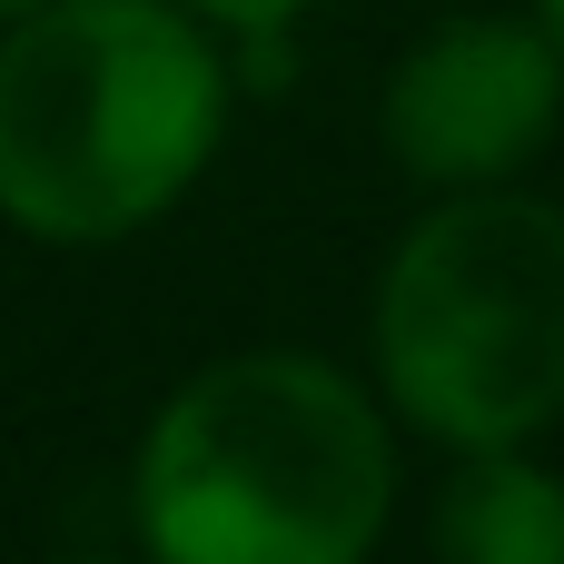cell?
Returning a JSON list of instances; mask_svg holds the SVG:
<instances>
[{
    "instance_id": "obj_1",
    "label": "cell",
    "mask_w": 564,
    "mask_h": 564,
    "mask_svg": "<svg viewBox=\"0 0 564 564\" xmlns=\"http://www.w3.org/2000/svg\"><path fill=\"white\" fill-rule=\"evenodd\" d=\"M406 466L367 367L228 347L188 367L129 446L139 564H377Z\"/></svg>"
},
{
    "instance_id": "obj_2",
    "label": "cell",
    "mask_w": 564,
    "mask_h": 564,
    "mask_svg": "<svg viewBox=\"0 0 564 564\" xmlns=\"http://www.w3.org/2000/svg\"><path fill=\"white\" fill-rule=\"evenodd\" d=\"M238 69L188 0H30L0 20V228L149 238L228 149Z\"/></svg>"
},
{
    "instance_id": "obj_3",
    "label": "cell",
    "mask_w": 564,
    "mask_h": 564,
    "mask_svg": "<svg viewBox=\"0 0 564 564\" xmlns=\"http://www.w3.org/2000/svg\"><path fill=\"white\" fill-rule=\"evenodd\" d=\"M367 377L397 436L535 446L564 416V198L525 178L426 188L367 278Z\"/></svg>"
},
{
    "instance_id": "obj_4",
    "label": "cell",
    "mask_w": 564,
    "mask_h": 564,
    "mask_svg": "<svg viewBox=\"0 0 564 564\" xmlns=\"http://www.w3.org/2000/svg\"><path fill=\"white\" fill-rule=\"evenodd\" d=\"M564 129V50L535 10H456L416 30L377 89V139L416 188L525 178Z\"/></svg>"
},
{
    "instance_id": "obj_5",
    "label": "cell",
    "mask_w": 564,
    "mask_h": 564,
    "mask_svg": "<svg viewBox=\"0 0 564 564\" xmlns=\"http://www.w3.org/2000/svg\"><path fill=\"white\" fill-rule=\"evenodd\" d=\"M426 564H564V466L535 446L446 456L426 496Z\"/></svg>"
},
{
    "instance_id": "obj_6",
    "label": "cell",
    "mask_w": 564,
    "mask_h": 564,
    "mask_svg": "<svg viewBox=\"0 0 564 564\" xmlns=\"http://www.w3.org/2000/svg\"><path fill=\"white\" fill-rule=\"evenodd\" d=\"M218 40H278V30H297L317 0H188Z\"/></svg>"
},
{
    "instance_id": "obj_7",
    "label": "cell",
    "mask_w": 564,
    "mask_h": 564,
    "mask_svg": "<svg viewBox=\"0 0 564 564\" xmlns=\"http://www.w3.org/2000/svg\"><path fill=\"white\" fill-rule=\"evenodd\" d=\"M525 10L545 20V40H555V50H564V0H525Z\"/></svg>"
},
{
    "instance_id": "obj_8",
    "label": "cell",
    "mask_w": 564,
    "mask_h": 564,
    "mask_svg": "<svg viewBox=\"0 0 564 564\" xmlns=\"http://www.w3.org/2000/svg\"><path fill=\"white\" fill-rule=\"evenodd\" d=\"M40 564H139V555H40Z\"/></svg>"
},
{
    "instance_id": "obj_9",
    "label": "cell",
    "mask_w": 564,
    "mask_h": 564,
    "mask_svg": "<svg viewBox=\"0 0 564 564\" xmlns=\"http://www.w3.org/2000/svg\"><path fill=\"white\" fill-rule=\"evenodd\" d=\"M20 10H30V0H0V20H20Z\"/></svg>"
}]
</instances>
